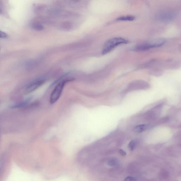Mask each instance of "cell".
<instances>
[{"label": "cell", "mask_w": 181, "mask_h": 181, "mask_svg": "<svg viewBox=\"0 0 181 181\" xmlns=\"http://www.w3.org/2000/svg\"><path fill=\"white\" fill-rule=\"evenodd\" d=\"M135 19V17L132 16H122L118 17L117 19V21H134Z\"/></svg>", "instance_id": "obj_8"}, {"label": "cell", "mask_w": 181, "mask_h": 181, "mask_svg": "<svg viewBox=\"0 0 181 181\" xmlns=\"http://www.w3.org/2000/svg\"><path fill=\"white\" fill-rule=\"evenodd\" d=\"M124 181H136V180L134 177H128L125 179Z\"/></svg>", "instance_id": "obj_11"}, {"label": "cell", "mask_w": 181, "mask_h": 181, "mask_svg": "<svg viewBox=\"0 0 181 181\" xmlns=\"http://www.w3.org/2000/svg\"><path fill=\"white\" fill-rule=\"evenodd\" d=\"M116 161L114 160H112L109 161L108 162V165L110 166H114L115 165H116Z\"/></svg>", "instance_id": "obj_13"}, {"label": "cell", "mask_w": 181, "mask_h": 181, "mask_svg": "<svg viewBox=\"0 0 181 181\" xmlns=\"http://www.w3.org/2000/svg\"><path fill=\"white\" fill-rule=\"evenodd\" d=\"M147 126L145 125H138L134 128V131L136 132L140 133L144 131L147 128Z\"/></svg>", "instance_id": "obj_9"}, {"label": "cell", "mask_w": 181, "mask_h": 181, "mask_svg": "<svg viewBox=\"0 0 181 181\" xmlns=\"http://www.w3.org/2000/svg\"><path fill=\"white\" fill-rule=\"evenodd\" d=\"M165 40L163 39H158L149 42L138 44L135 47L133 50L135 51H144L158 47L162 46L165 43Z\"/></svg>", "instance_id": "obj_3"}, {"label": "cell", "mask_w": 181, "mask_h": 181, "mask_svg": "<svg viewBox=\"0 0 181 181\" xmlns=\"http://www.w3.org/2000/svg\"><path fill=\"white\" fill-rule=\"evenodd\" d=\"M148 87L147 83L144 82H136L131 84L129 87L132 90L144 89Z\"/></svg>", "instance_id": "obj_6"}, {"label": "cell", "mask_w": 181, "mask_h": 181, "mask_svg": "<svg viewBox=\"0 0 181 181\" xmlns=\"http://www.w3.org/2000/svg\"><path fill=\"white\" fill-rule=\"evenodd\" d=\"M45 79L42 78L36 79L31 82L25 88L24 90V94L25 95H28L33 92L43 85L45 82Z\"/></svg>", "instance_id": "obj_4"}, {"label": "cell", "mask_w": 181, "mask_h": 181, "mask_svg": "<svg viewBox=\"0 0 181 181\" xmlns=\"http://www.w3.org/2000/svg\"><path fill=\"white\" fill-rule=\"evenodd\" d=\"M136 146V142L134 141H132L128 144V148L131 151H133Z\"/></svg>", "instance_id": "obj_10"}, {"label": "cell", "mask_w": 181, "mask_h": 181, "mask_svg": "<svg viewBox=\"0 0 181 181\" xmlns=\"http://www.w3.org/2000/svg\"><path fill=\"white\" fill-rule=\"evenodd\" d=\"M119 153L121 156H125L126 155V152L122 149H120L119 150Z\"/></svg>", "instance_id": "obj_14"}, {"label": "cell", "mask_w": 181, "mask_h": 181, "mask_svg": "<svg viewBox=\"0 0 181 181\" xmlns=\"http://www.w3.org/2000/svg\"><path fill=\"white\" fill-rule=\"evenodd\" d=\"M0 50H1V49H0Z\"/></svg>", "instance_id": "obj_15"}, {"label": "cell", "mask_w": 181, "mask_h": 181, "mask_svg": "<svg viewBox=\"0 0 181 181\" xmlns=\"http://www.w3.org/2000/svg\"><path fill=\"white\" fill-rule=\"evenodd\" d=\"M176 15V13L174 11H165L159 13L157 16V19L161 22H169L174 19Z\"/></svg>", "instance_id": "obj_5"}, {"label": "cell", "mask_w": 181, "mask_h": 181, "mask_svg": "<svg viewBox=\"0 0 181 181\" xmlns=\"http://www.w3.org/2000/svg\"><path fill=\"white\" fill-rule=\"evenodd\" d=\"M30 99L26 100L25 101L22 103L15 104L11 106L10 108L12 109H24L27 104L29 103Z\"/></svg>", "instance_id": "obj_7"}, {"label": "cell", "mask_w": 181, "mask_h": 181, "mask_svg": "<svg viewBox=\"0 0 181 181\" xmlns=\"http://www.w3.org/2000/svg\"><path fill=\"white\" fill-rule=\"evenodd\" d=\"M7 36H8V35L7 33L0 30V38H7Z\"/></svg>", "instance_id": "obj_12"}, {"label": "cell", "mask_w": 181, "mask_h": 181, "mask_svg": "<svg viewBox=\"0 0 181 181\" xmlns=\"http://www.w3.org/2000/svg\"><path fill=\"white\" fill-rule=\"evenodd\" d=\"M128 40L121 37H115L108 40L103 46L102 53L106 54L112 51L115 47L121 44H127Z\"/></svg>", "instance_id": "obj_1"}, {"label": "cell", "mask_w": 181, "mask_h": 181, "mask_svg": "<svg viewBox=\"0 0 181 181\" xmlns=\"http://www.w3.org/2000/svg\"><path fill=\"white\" fill-rule=\"evenodd\" d=\"M73 80L72 79H67L62 81L55 87L50 97V102L51 104L56 102L60 98L65 86L67 83Z\"/></svg>", "instance_id": "obj_2"}]
</instances>
